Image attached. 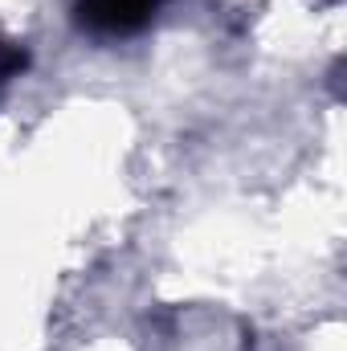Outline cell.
<instances>
[{"label": "cell", "instance_id": "6da1fadb", "mask_svg": "<svg viewBox=\"0 0 347 351\" xmlns=\"http://www.w3.org/2000/svg\"><path fill=\"white\" fill-rule=\"evenodd\" d=\"M164 0H78V25L94 37H131L139 33Z\"/></svg>", "mask_w": 347, "mask_h": 351}, {"label": "cell", "instance_id": "7a4b0ae2", "mask_svg": "<svg viewBox=\"0 0 347 351\" xmlns=\"http://www.w3.org/2000/svg\"><path fill=\"white\" fill-rule=\"evenodd\" d=\"M25 62H29V53H25L21 45H8V41H0V86H4L12 74H21V70H25Z\"/></svg>", "mask_w": 347, "mask_h": 351}]
</instances>
